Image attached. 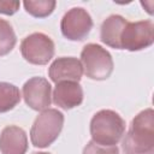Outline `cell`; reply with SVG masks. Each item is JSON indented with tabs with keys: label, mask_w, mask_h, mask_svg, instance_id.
<instances>
[{
	"label": "cell",
	"mask_w": 154,
	"mask_h": 154,
	"mask_svg": "<svg viewBox=\"0 0 154 154\" xmlns=\"http://www.w3.org/2000/svg\"><path fill=\"white\" fill-rule=\"evenodd\" d=\"M122 148L124 154H154V112L152 108L141 111L131 120Z\"/></svg>",
	"instance_id": "cell-1"
},
{
	"label": "cell",
	"mask_w": 154,
	"mask_h": 154,
	"mask_svg": "<svg viewBox=\"0 0 154 154\" xmlns=\"http://www.w3.org/2000/svg\"><path fill=\"white\" fill-rule=\"evenodd\" d=\"M125 132V120L112 109L96 112L90 120L91 141L101 146H117Z\"/></svg>",
	"instance_id": "cell-2"
},
{
	"label": "cell",
	"mask_w": 154,
	"mask_h": 154,
	"mask_svg": "<svg viewBox=\"0 0 154 154\" xmlns=\"http://www.w3.org/2000/svg\"><path fill=\"white\" fill-rule=\"evenodd\" d=\"M64 126V114L55 108L42 111L30 130V140L34 147L46 148L51 146L60 135Z\"/></svg>",
	"instance_id": "cell-3"
},
{
	"label": "cell",
	"mask_w": 154,
	"mask_h": 154,
	"mask_svg": "<svg viewBox=\"0 0 154 154\" xmlns=\"http://www.w3.org/2000/svg\"><path fill=\"white\" fill-rule=\"evenodd\" d=\"M83 72L90 79L105 81L113 72V59L111 53L97 43H88L81 52Z\"/></svg>",
	"instance_id": "cell-4"
},
{
	"label": "cell",
	"mask_w": 154,
	"mask_h": 154,
	"mask_svg": "<svg viewBox=\"0 0 154 154\" xmlns=\"http://www.w3.org/2000/svg\"><path fill=\"white\" fill-rule=\"evenodd\" d=\"M53 40L43 32H32L25 36L20 43L23 58L34 65H46L54 57Z\"/></svg>",
	"instance_id": "cell-5"
},
{
	"label": "cell",
	"mask_w": 154,
	"mask_h": 154,
	"mask_svg": "<svg viewBox=\"0 0 154 154\" xmlns=\"http://www.w3.org/2000/svg\"><path fill=\"white\" fill-rule=\"evenodd\" d=\"M154 42V24L152 20L128 22L120 35V49L130 52L148 48Z\"/></svg>",
	"instance_id": "cell-6"
},
{
	"label": "cell",
	"mask_w": 154,
	"mask_h": 154,
	"mask_svg": "<svg viewBox=\"0 0 154 154\" xmlns=\"http://www.w3.org/2000/svg\"><path fill=\"white\" fill-rule=\"evenodd\" d=\"M93 28V19L83 7H72L61 18L60 29L64 37L70 41L84 40Z\"/></svg>",
	"instance_id": "cell-7"
},
{
	"label": "cell",
	"mask_w": 154,
	"mask_h": 154,
	"mask_svg": "<svg viewBox=\"0 0 154 154\" xmlns=\"http://www.w3.org/2000/svg\"><path fill=\"white\" fill-rule=\"evenodd\" d=\"M23 97L25 103L34 111H45L52 102L51 83L43 77H32L23 85Z\"/></svg>",
	"instance_id": "cell-8"
},
{
	"label": "cell",
	"mask_w": 154,
	"mask_h": 154,
	"mask_svg": "<svg viewBox=\"0 0 154 154\" xmlns=\"http://www.w3.org/2000/svg\"><path fill=\"white\" fill-rule=\"evenodd\" d=\"M83 75L81 60L75 57L57 58L48 69V76L55 84L65 81L79 82Z\"/></svg>",
	"instance_id": "cell-9"
},
{
	"label": "cell",
	"mask_w": 154,
	"mask_h": 154,
	"mask_svg": "<svg viewBox=\"0 0 154 154\" xmlns=\"http://www.w3.org/2000/svg\"><path fill=\"white\" fill-rule=\"evenodd\" d=\"M52 97L53 102L58 107L63 109H71L83 102V89L78 82H59L53 90Z\"/></svg>",
	"instance_id": "cell-10"
},
{
	"label": "cell",
	"mask_w": 154,
	"mask_h": 154,
	"mask_svg": "<svg viewBox=\"0 0 154 154\" xmlns=\"http://www.w3.org/2000/svg\"><path fill=\"white\" fill-rule=\"evenodd\" d=\"M28 150L26 132L17 126L8 125L0 134V152L1 154H25Z\"/></svg>",
	"instance_id": "cell-11"
},
{
	"label": "cell",
	"mask_w": 154,
	"mask_h": 154,
	"mask_svg": "<svg viewBox=\"0 0 154 154\" xmlns=\"http://www.w3.org/2000/svg\"><path fill=\"white\" fill-rule=\"evenodd\" d=\"M126 23L128 20L120 14H111L107 17L101 24V42L111 48L120 49V35Z\"/></svg>",
	"instance_id": "cell-12"
},
{
	"label": "cell",
	"mask_w": 154,
	"mask_h": 154,
	"mask_svg": "<svg viewBox=\"0 0 154 154\" xmlns=\"http://www.w3.org/2000/svg\"><path fill=\"white\" fill-rule=\"evenodd\" d=\"M18 87L8 82H0V113L13 109L20 101Z\"/></svg>",
	"instance_id": "cell-13"
},
{
	"label": "cell",
	"mask_w": 154,
	"mask_h": 154,
	"mask_svg": "<svg viewBox=\"0 0 154 154\" xmlns=\"http://www.w3.org/2000/svg\"><path fill=\"white\" fill-rule=\"evenodd\" d=\"M25 11L36 18H45L52 14L57 2L54 0H25L23 2Z\"/></svg>",
	"instance_id": "cell-14"
},
{
	"label": "cell",
	"mask_w": 154,
	"mask_h": 154,
	"mask_svg": "<svg viewBox=\"0 0 154 154\" xmlns=\"http://www.w3.org/2000/svg\"><path fill=\"white\" fill-rule=\"evenodd\" d=\"M17 37L10 22L0 18V57L8 54L16 46Z\"/></svg>",
	"instance_id": "cell-15"
},
{
	"label": "cell",
	"mask_w": 154,
	"mask_h": 154,
	"mask_svg": "<svg viewBox=\"0 0 154 154\" xmlns=\"http://www.w3.org/2000/svg\"><path fill=\"white\" fill-rule=\"evenodd\" d=\"M83 154H119V149L117 146H101L89 141L83 148Z\"/></svg>",
	"instance_id": "cell-16"
},
{
	"label": "cell",
	"mask_w": 154,
	"mask_h": 154,
	"mask_svg": "<svg viewBox=\"0 0 154 154\" xmlns=\"http://www.w3.org/2000/svg\"><path fill=\"white\" fill-rule=\"evenodd\" d=\"M20 2L12 0H0V13L12 16L19 10Z\"/></svg>",
	"instance_id": "cell-17"
},
{
	"label": "cell",
	"mask_w": 154,
	"mask_h": 154,
	"mask_svg": "<svg viewBox=\"0 0 154 154\" xmlns=\"http://www.w3.org/2000/svg\"><path fill=\"white\" fill-rule=\"evenodd\" d=\"M34 154H51V153H46V152H37V153H34Z\"/></svg>",
	"instance_id": "cell-18"
}]
</instances>
